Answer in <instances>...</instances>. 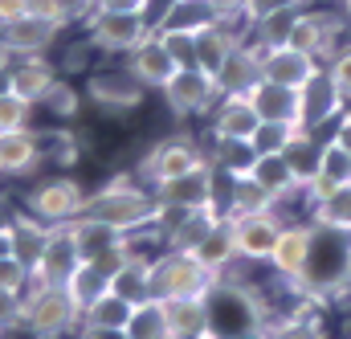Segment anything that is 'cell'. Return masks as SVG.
<instances>
[{
  "instance_id": "6da1fadb",
  "label": "cell",
  "mask_w": 351,
  "mask_h": 339,
  "mask_svg": "<svg viewBox=\"0 0 351 339\" xmlns=\"http://www.w3.org/2000/svg\"><path fill=\"white\" fill-rule=\"evenodd\" d=\"M160 196L152 184H143L139 176H114L106 180L98 192L86 196V209L82 217H94V221H106L114 225L119 233L135 237L143 229H160Z\"/></svg>"
},
{
  "instance_id": "7a4b0ae2",
  "label": "cell",
  "mask_w": 351,
  "mask_h": 339,
  "mask_svg": "<svg viewBox=\"0 0 351 339\" xmlns=\"http://www.w3.org/2000/svg\"><path fill=\"white\" fill-rule=\"evenodd\" d=\"M217 286V274L200 266L196 254L164 250L152 254V299L176 303V299H208Z\"/></svg>"
},
{
  "instance_id": "3957f363",
  "label": "cell",
  "mask_w": 351,
  "mask_h": 339,
  "mask_svg": "<svg viewBox=\"0 0 351 339\" xmlns=\"http://www.w3.org/2000/svg\"><path fill=\"white\" fill-rule=\"evenodd\" d=\"M348 12L339 4H302L298 16H294V33H290V45H298L302 54H311L319 66H327L343 41H348Z\"/></svg>"
},
{
  "instance_id": "277c9868",
  "label": "cell",
  "mask_w": 351,
  "mask_h": 339,
  "mask_svg": "<svg viewBox=\"0 0 351 339\" xmlns=\"http://www.w3.org/2000/svg\"><path fill=\"white\" fill-rule=\"evenodd\" d=\"M78 323H82V311L74 307L66 286H29L25 290L21 327L33 339H62L78 331Z\"/></svg>"
},
{
  "instance_id": "5b68a950",
  "label": "cell",
  "mask_w": 351,
  "mask_h": 339,
  "mask_svg": "<svg viewBox=\"0 0 351 339\" xmlns=\"http://www.w3.org/2000/svg\"><path fill=\"white\" fill-rule=\"evenodd\" d=\"M86 196L90 192L74 176H45V180H37L25 192V213H33L37 221H45V225L58 229V225H70V221L82 217Z\"/></svg>"
},
{
  "instance_id": "8992f818",
  "label": "cell",
  "mask_w": 351,
  "mask_h": 339,
  "mask_svg": "<svg viewBox=\"0 0 351 339\" xmlns=\"http://www.w3.org/2000/svg\"><path fill=\"white\" fill-rule=\"evenodd\" d=\"M208 164V152L192 139V135H172V139H160L147 156H143V164H139V180L143 184H168V180H180V176H188V172L204 168Z\"/></svg>"
},
{
  "instance_id": "52a82bcc",
  "label": "cell",
  "mask_w": 351,
  "mask_h": 339,
  "mask_svg": "<svg viewBox=\"0 0 351 339\" xmlns=\"http://www.w3.org/2000/svg\"><path fill=\"white\" fill-rule=\"evenodd\" d=\"M156 29L147 25V16L135 12H90L86 16V41L98 54H131L139 41H147Z\"/></svg>"
},
{
  "instance_id": "ba28073f",
  "label": "cell",
  "mask_w": 351,
  "mask_h": 339,
  "mask_svg": "<svg viewBox=\"0 0 351 339\" xmlns=\"http://www.w3.org/2000/svg\"><path fill=\"white\" fill-rule=\"evenodd\" d=\"M282 225H286V221H282L278 209H269V213H237V217H229L237 257H241L245 266H269Z\"/></svg>"
},
{
  "instance_id": "9c48e42d",
  "label": "cell",
  "mask_w": 351,
  "mask_h": 339,
  "mask_svg": "<svg viewBox=\"0 0 351 339\" xmlns=\"http://www.w3.org/2000/svg\"><path fill=\"white\" fill-rule=\"evenodd\" d=\"M86 98L102 110V115H131L143 106L147 98V86L139 82L127 66H114V70H94L86 78Z\"/></svg>"
},
{
  "instance_id": "30bf717a",
  "label": "cell",
  "mask_w": 351,
  "mask_h": 339,
  "mask_svg": "<svg viewBox=\"0 0 351 339\" xmlns=\"http://www.w3.org/2000/svg\"><path fill=\"white\" fill-rule=\"evenodd\" d=\"M164 102L172 110V119L188 123V119H208V110L217 106V86H213V74H204L200 66H188V70H176V78L164 90Z\"/></svg>"
},
{
  "instance_id": "8fae6325",
  "label": "cell",
  "mask_w": 351,
  "mask_h": 339,
  "mask_svg": "<svg viewBox=\"0 0 351 339\" xmlns=\"http://www.w3.org/2000/svg\"><path fill=\"white\" fill-rule=\"evenodd\" d=\"M156 196H160V209H204V204H221V188H217V168L204 164V168L188 172L180 180L168 184H156Z\"/></svg>"
},
{
  "instance_id": "7c38bea8",
  "label": "cell",
  "mask_w": 351,
  "mask_h": 339,
  "mask_svg": "<svg viewBox=\"0 0 351 339\" xmlns=\"http://www.w3.org/2000/svg\"><path fill=\"white\" fill-rule=\"evenodd\" d=\"M311 254H315V225H282L269 266L290 286H302V278L311 270Z\"/></svg>"
},
{
  "instance_id": "4fadbf2b",
  "label": "cell",
  "mask_w": 351,
  "mask_h": 339,
  "mask_svg": "<svg viewBox=\"0 0 351 339\" xmlns=\"http://www.w3.org/2000/svg\"><path fill=\"white\" fill-rule=\"evenodd\" d=\"M262 82V45H254L250 37L213 70V86L221 98H233V94H250L254 86Z\"/></svg>"
},
{
  "instance_id": "5bb4252c",
  "label": "cell",
  "mask_w": 351,
  "mask_h": 339,
  "mask_svg": "<svg viewBox=\"0 0 351 339\" xmlns=\"http://www.w3.org/2000/svg\"><path fill=\"white\" fill-rule=\"evenodd\" d=\"M78 266H82V257H78V246L70 237V225H58L49 246H45V254H41V261L29 274V286H66Z\"/></svg>"
},
{
  "instance_id": "9a60e30c",
  "label": "cell",
  "mask_w": 351,
  "mask_h": 339,
  "mask_svg": "<svg viewBox=\"0 0 351 339\" xmlns=\"http://www.w3.org/2000/svg\"><path fill=\"white\" fill-rule=\"evenodd\" d=\"M262 127L250 94H233V98H217V106L208 110V131L213 139H229V143H250L254 131Z\"/></svg>"
},
{
  "instance_id": "2e32d148",
  "label": "cell",
  "mask_w": 351,
  "mask_h": 339,
  "mask_svg": "<svg viewBox=\"0 0 351 339\" xmlns=\"http://www.w3.org/2000/svg\"><path fill=\"white\" fill-rule=\"evenodd\" d=\"M319 70H323V66H319L311 54H302L298 45H290V41H286V45H274V49H262V78L265 82L302 90Z\"/></svg>"
},
{
  "instance_id": "e0dca14e",
  "label": "cell",
  "mask_w": 351,
  "mask_h": 339,
  "mask_svg": "<svg viewBox=\"0 0 351 339\" xmlns=\"http://www.w3.org/2000/svg\"><path fill=\"white\" fill-rule=\"evenodd\" d=\"M58 33H62L58 21H45V16H33L29 12V16L12 21V25H0V45L12 58H37V54H45L58 41Z\"/></svg>"
},
{
  "instance_id": "ac0fdd59",
  "label": "cell",
  "mask_w": 351,
  "mask_h": 339,
  "mask_svg": "<svg viewBox=\"0 0 351 339\" xmlns=\"http://www.w3.org/2000/svg\"><path fill=\"white\" fill-rule=\"evenodd\" d=\"M127 70L147 86V90H164V86L176 78V70H180V66L172 62V54L164 49L160 33H152L147 41H139V45L127 54Z\"/></svg>"
},
{
  "instance_id": "d6986e66",
  "label": "cell",
  "mask_w": 351,
  "mask_h": 339,
  "mask_svg": "<svg viewBox=\"0 0 351 339\" xmlns=\"http://www.w3.org/2000/svg\"><path fill=\"white\" fill-rule=\"evenodd\" d=\"M343 110H348V102L339 98V90L327 78V66H323L311 82L302 86V127L319 135V127H323V123H335Z\"/></svg>"
},
{
  "instance_id": "ffe728a7",
  "label": "cell",
  "mask_w": 351,
  "mask_h": 339,
  "mask_svg": "<svg viewBox=\"0 0 351 339\" xmlns=\"http://www.w3.org/2000/svg\"><path fill=\"white\" fill-rule=\"evenodd\" d=\"M250 102L258 110L262 123H290V127H302V90H290V86L278 82H258L250 90Z\"/></svg>"
},
{
  "instance_id": "44dd1931",
  "label": "cell",
  "mask_w": 351,
  "mask_h": 339,
  "mask_svg": "<svg viewBox=\"0 0 351 339\" xmlns=\"http://www.w3.org/2000/svg\"><path fill=\"white\" fill-rule=\"evenodd\" d=\"M49 237H53V225L37 221L33 213H12V221H8V254L16 257L29 274H33V266L41 261Z\"/></svg>"
},
{
  "instance_id": "7402d4cb",
  "label": "cell",
  "mask_w": 351,
  "mask_h": 339,
  "mask_svg": "<svg viewBox=\"0 0 351 339\" xmlns=\"http://www.w3.org/2000/svg\"><path fill=\"white\" fill-rule=\"evenodd\" d=\"M53 82H58V66L49 58H41V54L37 58H16L8 66V90L29 98L33 106H41V98L53 90Z\"/></svg>"
},
{
  "instance_id": "603a6c76",
  "label": "cell",
  "mask_w": 351,
  "mask_h": 339,
  "mask_svg": "<svg viewBox=\"0 0 351 339\" xmlns=\"http://www.w3.org/2000/svg\"><path fill=\"white\" fill-rule=\"evenodd\" d=\"M41 160H45L41 156V135L33 127L0 135V176H29V172H37Z\"/></svg>"
},
{
  "instance_id": "cb8c5ba5",
  "label": "cell",
  "mask_w": 351,
  "mask_h": 339,
  "mask_svg": "<svg viewBox=\"0 0 351 339\" xmlns=\"http://www.w3.org/2000/svg\"><path fill=\"white\" fill-rule=\"evenodd\" d=\"M250 37V29L245 25H225V21H217V25H208V29H200L196 33V66L204 70V74H213L241 41Z\"/></svg>"
},
{
  "instance_id": "d4e9b609",
  "label": "cell",
  "mask_w": 351,
  "mask_h": 339,
  "mask_svg": "<svg viewBox=\"0 0 351 339\" xmlns=\"http://www.w3.org/2000/svg\"><path fill=\"white\" fill-rule=\"evenodd\" d=\"M335 188H351V152L335 135H327L323 139V160H319V180L306 188V200L323 196V192H335Z\"/></svg>"
},
{
  "instance_id": "484cf974",
  "label": "cell",
  "mask_w": 351,
  "mask_h": 339,
  "mask_svg": "<svg viewBox=\"0 0 351 339\" xmlns=\"http://www.w3.org/2000/svg\"><path fill=\"white\" fill-rule=\"evenodd\" d=\"M250 176H254L262 188L274 192L278 209H282L286 200H306V188L294 180V172H290V164H286L282 156H258V160H254V168H250Z\"/></svg>"
},
{
  "instance_id": "4316f807",
  "label": "cell",
  "mask_w": 351,
  "mask_h": 339,
  "mask_svg": "<svg viewBox=\"0 0 351 339\" xmlns=\"http://www.w3.org/2000/svg\"><path fill=\"white\" fill-rule=\"evenodd\" d=\"M70 237H74V246H78V257H82V261H94V257H102L106 250H114V246L127 242V233H119L114 225L94 221V217H78V221H70Z\"/></svg>"
},
{
  "instance_id": "83f0119b",
  "label": "cell",
  "mask_w": 351,
  "mask_h": 339,
  "mask_svg": "<svg viewBox=\"0 0 351 339\" xmlns=\"http://www.w3.org/2000/svg\"><path fill=\"white\" fill-rule=\"evenodd\" d=\"M306 209H311V225H315V229L348 233L351 237V188H335V192L311 196Z\"/></svg>"
},
{
  "instance_id": "f1b7e54d",
  "label": "cell",
  "mask_w": 351,
  "mask_h": 339,
  "mask_svg": "<svg viewBox=\"0 0 351 339\" xmlns=\"http://www.w3.org/2000/svg\"><path fill=\"white\" fill-rule=\"evenodd\" d=\"M282 160L290 164L294 172V180L302 184V188H311L315 180H319V160H323V139L315 135V131H294V139L286 143V152H282Z\"/></svg>"
},
{
  "instance_id": "f546056e",
  "label": "cell",
  "mask_w": 351,
  "mask_h": 339,
  "mask_svg": "<svg viewBox=\"0 0 351 339\" xmlns=\"http://www.w3.org/2000/svg\"><path fill=\"white\" fill-rule=\"evenodd\" d=\"M225 184H229V196H225V217H237V213H269V209H278V200H274V192L262 188L254 176H225Z\"/></svg>"
},
{
  "instance_id": "4dcf8cb0",
  "label": "cell",
  "mask_w": 351,
  "mask_h": 339,
  "mask_svg": "<svg viewBox=\"0 0 351 339\" xmlns=\"http://www.w3.org/2000/svg\"><path fill=\"white\" fill-rule=\"evenodd\" d=\"M110 290L119 294V299H127L131 307H139V303H147L152 299V254H143V250H135L131 261L110 278Z\"/></svg>"
},
{
  "instance_id": "1f68e13d",
  "label": "cell",
  "mask_w": 351,
  "mask_h": 339,
  "mask_svg": "<svg viewBox=\"0 0 351 339\" xmlns=\"http://www.w3.org/2000/svg\"><path fill=\"white\" fill-rule=\"evenodd\" d=\"M168 319H172L176 339H204L213 331L208 299H176V303H168Z\"/></svg>"
},
{
  "instance_id": "d6a6232c",
  "label": "cell",
  "mask_w": 351,
  "mask_h": 339,
  "mask_svg": "<svg viewBox=\"0 0 351 339\" xmlns=\"http://www.w3.org/2000/svg\"><path fill=\"white\" fill-rule=\"evenodd\" d=\"M196 257H200V266L204 270H213L217 278L225 274V270H233L241 257H237V246H233V229H229V217H221L217 221V229L196 246Z\"/></svg>"
},
{
  "instance_id": "836d02e7",
  "label": "cell",
  "mask_w": 351,
  "mask_h": 339,
  "mask_svg": "<svg viewBox=\"0 0 351 339\" xmlns=\"http://www.w3.org/2000/svg\"><path fill=\"white\" fill-rule=\"evenodd\" d=\"M127 339H176L172 336V319H168V303H160V299L139 303V307L131 311Z\"/></svg>"
},
{
  "instance_id": "e575fe53",
  "label": "cell",
  "mask_w": 351,
  "mask_h": 339,
  "mask_svg": "<svg viewBox=\"0 0 351 339\" xmlns=\"http://www.w3.org/2000/svg\"><path fill=\"white\" fill-rule=\"evenodd\" d=\"M208 25H217L213 0H172L168 12H164V21H160V29H184V33H200Z\"/></svg>"
},
{
  "instance_id": "d590c367",
  "label": "cell",
  "mask_w": 351,
  "mask_h": 339,
  "mask_svg": "<svg viewBox=\"0 0 351 339\" xmlns=\"http://www.w3.org/2000/svg\"><path fill=\"white\" fill-rule=\"evenodd\" d=\"M66 294H70V299H74V307L86 315L102 294H110V278H106L94 261H82V266L74 270V278L66 282Z\"/></svg>"
},
{
  "instance_id": "8d00e7d4",
  "label": "cell",
  "mask_w": 351,
  "mask_h": 339,
  "mask_svg": "<svg viewBox=\"0 0 351 339\" xmlns=\"http://www.w3.org/2000/svg\"><path fill=\"white\" fill-rule=\"evenodd\" d=\"M265 331H269V339H327L323 319H315V315H286V319L265 323Z\"/></svg>"
},
{
  "instance_id": "74e56055",
  "label": "cell",
  "mask_w": 351,
  "mask_h": 339,
  "mask_svg": "<svg viewBox=\"0 0 351 339\" xmlns=\"http://www.w3.org/2000/svg\"><path fill=\"white\" fill-rule=\"evenodd\" d=\"M131 311H135V307H131L127 299H119V294L110 290V294H102V299H98V303L90 307L86 315H82V323H102V327H127V323H131Z\"/></svg>"
},
{
  "instance_id": "f35d334b",
  "label": "cell",
  "mask_w": 351,
  "mask_h": 339,
  "mask_svg": "<svg viewBox=\"0 0 351 339\" xmlns=\"http://www.w3.org/2000/svg\"><path fill=\"white\" fill-rule=\"evenodd\" d=\"M41 106L58 119V123H70V119H78V110H82V90H74L70 82H53V90L41 98Z\"/></svg>"
},
{
  "instance_id": "ab89813d",
  "label": "cell",
  "mask_w": 351,
  "mask_h": 339,
  "mask_svg": "<svg viewBox=\"0 0 351 339\" xmlns=\"http://www.w3.org/2000/svg\"><path fill=\"white\" fill-rule=\"evenodd\" d=\"M294 131H302V127H290V123H262L258 131H254V152L258 156H282L286 152V143L294 139Z\"/></svg>"
},
{
  "instance_id": "60d3db41",
  "label": "cell",
  "mask_w": 351,
  "mask_h": 339,
  "mask_svg": "<svg viewBox=\"0 0 351 339\" xmlns=\"http://www.w3.org/2000/svg\"><path fill=\"white\" fill-rule=\"evenodd\" d=\"M29 119H33V102L12 94V90H0V135L29 127Z\"/></svg>"
},
{
  "instance_id": "b9f144b4",
  "label": "cell",
  "mask_w": 351,
  "mask_h": 339,
  "mask_svg": "<svg viewBox=\"0 0 351 339\" xmlns=\"http://www.w3.org/2000/svg\"><path fill=\"white\" fill-rule=\"evenodd\" d=\"M160 41L164 49L172 54V62L180 70L196 66V33H184V29H160Z\"/></svg>"
},
{
  "instance_id": "7bdbcfd3",
  "label": "cell",
  "mask_w": 351,
  "mask_h": 339,
  "mask_svg": "<svg viewBox=\"0 0 351 339\" xmlns=\"http://www.w3.org/2000/svg\"><path fill=\"white\" fill-rule=\"evenodd\" d=\"M327 78L335 82V90H339V98L351 106V37L343 41V49L327 62Z\"/></svg>"
},
{
  "instance_id": "ee69618b",
  "label": "cell",
  "mask_w": 351,
  "mask_h": 339,
  "mask_svg": "<svg viewBox=\"0 0 351 339\" xmlns=\"http://www.w3.org/2000/svg\"><path fill=\"white\" fill-rule=\"evenodd\" d=\"M306 0H245V29H254L265 16H278V12H298Z\"/></svg>"
},
{
  "instance_id": "f6af8a7d",
  "label": "cell",
  "mask_w": 351,
  "mask_h": 339,
  "mask_svg": "<svg viewBox=\"0 0 351 339\" xmlns=\"http://www.w3.org/2000/svg\"><path fill=\"white\" fill-rule=\"evenodd\" d=\"M0 286H4V290H16V294L29 290V270H25L12 254H0Z\"/></svg>"
},
{
  "instance_id": "bcb514c9",
  "label": "cell",
  "mask_w": 351,
  "mask_h": 339,
  "mask_svg": "<svg viewBox=\"0 0 351 339\" xmlns=\"http://www.w3.org/2000/svg\"><path fill=\"white\" fill-rule=\"evenodd\" d=\"M21 311H25V294H16V290H4V286H0V331L21 327Z\"/></svg>"
},
{
  "instance_id": "7dc6e473",
  "label": "cell",
  "mask_w": 351,
  "mask_h": 339,
  "mask_svg": "<svg viewBox=\"0 0 351 339\" xmlns=\"http://www.w3.org/2000/svg\"><path fill=\"white\" fill-rule=\"evenodd\" d=\"M98 12H135V16H147L152 0H94Z\"/></svg>"
},
{
  "instance_id": "c3c4849f",
  "label": "cell",
  "mask_w": 351,
  "mask_h": 339,
  "mask_svg": "<svg viewBox=\"0 0 351 339\" xmlns=\"http://www.w3.org/2000/svg\"><path fill=\"white\" fill-rule=\"evenodd\" d=\"M213 8H217V21L245 25V0H213Z\"/></svg>"
},
{
  "instance_id": "681fc988",
  "label": "cell",
  "mask_w": 351,
  "mask_h": 339,
  "mask_svg": "<svg viewBox=\"0 0 351 339\" xmlns=\"http://www.w3.org/2000/svg\"><path fill=\"white\" fill-rule=\"evenodd\" d=\"M78 339H127V327H102V323H78Z\"/></svg>"
},
{
  "instance_id": "f907efd6",
  "label": "cell",
  "mask_w": 351,
  "mask_h": 339,
  "mask_svg": "<svg viewBox=\"0 0 351 339\" xmlns=\"http://www.w3.org/2000/svg\"><path fill=\"white\" fill-rule=\"evenodd\" d=\"M21 16H29V0H0V25H12Z\"/></svg>"
},
{
  "instance_id": "816d5d0a",
  "label": "cell",
  "mask_w": 351,
  "mask_h": 339,
  "mask_svg": "<svg viewBox=\"0 0 351 339\" xmlns=\"http://www.w3.org/2000/svg\"><path fill=\"white\" fill-rule=\"evenodd\" d=\"M331 135H335V139H339V143L351 152V106L339 115V119H335V131H331Z\"/></svg>"
},
{
  "instance_id": "f5cc1de1",
  "label": "cell",
  "mask_w": 351,
  "mask_h": 339,
  "mask_svg": "<svg viewBox=\"0 0 351 339\" xmlns=\"http://www.w3.org/2000/svg\"><path fill=\"white\" fill-rule=\"evenodd\" d=\"M8 221H12V213H8V204H4V200H0V229H4V225H8Z\"/></svg>"
},
{
  "instance_id": "db71d44e",
  "label": "cell",
  "mask_w": 351,
  "mask_h": 339,
  "mask_svg": "<svg viewBox=\"0 0 351 339\" xmlns=\"http://www.w3.org/2000/svg\"><path fill=\"white\" fill-rule=\"evenodd\" d=\"M0 254H8V225L0 229Z\"/></svg>"
},
{
  "instance_id": "11a10c76",
  "label": "cell",
  "mask_w": 351,
  "mask_h": 339,
  "mask_svg": "<svg viewBox=\"0 0 351 339\" xmlns=\"http://www.w3.org/2000/svg\"><path fill=\"white\" fill-rule=\"evenodd\" d=\"M348 286H351V242H348Z\"/></svg>"
},
{
  "instance_id": "9f6ffc18",
  "label": "cell",
  "mask_w": 351,
  "mask_h": 339,
  "mask_svg": "<svg viewBox=\"0 0 351 339\" xmlns=\"http://www.w3.org/2000/svg\"><path fill=\"white\" fill-rule=\"evenodd\" d=\"M331 4H339V8H343V12H348V8H351V0H331Z\"/></svg>"
},
{
  "instance_id": "6f0895ef",
  "label": "cell",
  "mask_w": 351,
  "mask_h": 339,
  "mask_svg": "<svg viewBox=\"0 0 351 339\" xmlns=\"http://www.w3.org/2000/svg\"><path fill=\"white\" fill-rule=\"evenodd\" d=\"M204 339H233V336H213V331H208V336H204Z\"/></svg>"
},
{
  "instance_id": "680465c9",
  "label": "cell",
  "mask_w": 351,
  "mask_h": 339,
  "mask_svg": "<svg viewBox=\"0 0 351 339\" xmlns=\"http://www.w3.org/2000/svg\"><path fill=\"white\" fill-rule=\"evenodd\" d=\"M348 33H351V8H348Z\"/></svg>"
},
{
  "instance_id": "91938a15",
  "label": "cell",
  "mask_w": 351,
  "mask_h": 339,
  "mask_svg": "<svg viewBox=\"0 0 351 339\" xmlns=\"http://www.w3.org/2000/svg\"><path fill=\"white\" fill-rule=\"evenodd\" d=\"M306 4H315V0H306Z\"/></svg>"
},
{
  "instance_id": "94428289",
  "label": "cell",
  "mask_w": 351,
  "mask_h": 339,
  "mask_svg": "<svg viewBox=\"0 0 351 339\" xmlns=\"http://www.w3.org/2000/svg\"><path fill=\"white\" fill-rule=\"evenodd\" d=\"M0 339H4V331H0Z\"/></svg>"
}]
</instances>
